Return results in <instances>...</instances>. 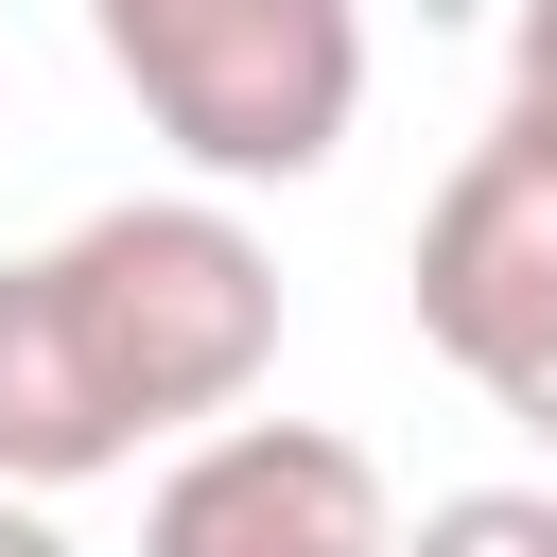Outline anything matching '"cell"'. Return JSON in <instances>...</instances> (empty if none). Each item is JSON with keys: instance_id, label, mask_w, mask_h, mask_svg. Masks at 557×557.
Here are the masks:
<instances>
[{"instance_id": "obj_1", "label": "cell", "mask_w": 557, "mask_h": 557, "mask_svg": "<svg viewBox=\"0 0 557 557\" xmlns=\"http://www.w3.org/2000/svg\"><path fill=\"white\" fill-rule=\"evenodd\" d=\"M278 366V244L226 191H122L0 261V487H104L244 418Z\"/></svg>"}, {"instance_id": "obj_2", "label": "cell", "mask_w": 557, "mask_h": 557, "mask_svg": "<svg viewBox=\"0 0 557 557\" xmlns=\"http://www.w3.org/2000/svg\"><path fill=\"white\" fill-rule=\"evenodd\" d=\"M87 35L209 191H296L366 122V0H87Z\"/></svg>"}, {"instance_id": "obj_3", "label": "cell", "mask_w": 557, "mask_h": 557, "mask_svg": "<svg viewBox=\"0 0 557 557\" xmlns=\"http://www.w3.org/2000/svg\"><path fill=\"white\" fill-rule=\"evenodd\" d=\"M139 557H400V522H383L366 435H313V418H209V435L157 470Z\"/></svg>"}, {"instance_id": "obj_4", "label": "cell", "mask_w": 557, "mask_h": 557, "mask_svg": "<svg viewBox=\"0 0 557 557\" xmlns=\"http://www.w3.org/2000/svg\"><path fill=\"white\" fill-rule=\"evenodd\" d=\"M418 331H435V366H470L487 400L557 348V174H540V157L470 139V157L435 174V209H418Z\"/></svg>"}, {"instance_id": "obj_5", "label": "cell", "mask_w": 557, "mask_h": 557, "mask_svg": "<svg viewBox=\"0 0 557 557\" xmlns=\"http://www.w3.org/2000/svg\"><path fill=\"white\" fill-rule=\"evenodd\" d=\"M400 557H557V487H453V505H418Z\"/></svg>"}, {"instance_id": "obj_6", "label": "cell", "mask_w": 557, "mask_h": 557, "mask_svg": "<svg viewBox=\"0 0 557 557\" xmlns=\"http://www.w3.org/2000/svg\"><path fill=\"white\" fill-rule=\"evenodd\" d=\"M487 139L557 174V0H522V17H505V104H487Z\"/></svg>"}, {"instance_id": "obj_7", "label": "cell", "mask_w": 557, "mask_h": 557, "mask_svg": "<svg viewBox=\"0 0 557 557\" xmlns=\"http://www.w3.org/2000/svg\"><path fill=\"white\" fill-rule=\"evenodd\" d=\"M0 557H70V522H52V487H0Z\"/></svg>"}, {"instance_id": "obj_8", "label": "cell", "mask_w": 557, "mask_h": 557, "mask_svg": "<svg viewBox=\"0 0 557 557\" xmlns=\"http://www.w3.org/2000/svg\"><path fill=\"white\" fill-rule=\"evenodd\" d=\"M505 418H522V435H540V453H557V348H540V366H522V383H505Z\"/></svg>"}]
</instances>
